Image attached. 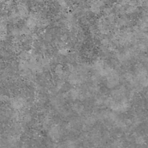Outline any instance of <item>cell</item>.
Returning <instances> with one entry per match:
<instances>
[{
  "label": "cell",
  "instance_id": "6da1fadb",
  "mask_svg": "<svg viewBox=\"0 0 148 148\" xmlns=\"http://www.w3.org/2000/svg\"><path fill=\"white\" fill-rule=\"evenodd\" d=\"M11 103V106L13 109L14 110H20L23 108L25 103V101L22 97H17V98H13L10 102Z\"/></svg>",
  "mask_w": 148,
  "mask_h": 148
},
{
  "label": "cell",
  "instance_id": "7a4b0ae2",
  "mask_svg": "<svg viewBox=\"0 0 148 148\" xmlns=\"http://www.w3.org/2000/svg\"><path fill=\"white\" fill-rule=\"evenodd\" d=\"M60 128L57 126H53L49 130V135L54 140H58L60 137Z\"/></svg>",
  "mask_w": 148,
  "mask_h": 148
},
{
  "label": "cell",
  "instance_id": "3957f363",
  "mask_svg": "<svg viewBox=\"0 0 148 148\" xmlns=\"http://www.w3.org/2000/svg\"><path fill=\"white\" fill-rule=\"evenodd\" d=\"M135 142L137 144L143 145H144L145 143V138L143 136H139V137H137V138H136Z\"/></svg>",
  "mask_w": 148,
  "mask_h": 148
},
{
  "label": "cell",
  "instance_id": "277c9868",
  "mask_svg": "<svg viewBox=\"0 0 148 148\" xmlns=\"http://www.w3.org/2000/svg\"><path fill=\"white\" fill-rule=\"evenodd\" d=\"M59 53L63 56H66L68 54V51L66 48H62V49L59 50Z\"/></svg>",
  "mask_w": 148,
  "mask_h": 148
}]
</instances>
